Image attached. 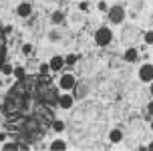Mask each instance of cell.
I'll return each instance as SVG.
<instances>
[{
    "instance_id": "6da1fadb",
    "label": "cell",
    "mask_w": 153,
    "mask_h": 151,
    "mask_svg": "<svg viewBox=\"0 0 153 151\" xmlns=\"http://www.w3.org/2000/svg\"><path fill=\"white\" fill-rule=\"evenodd\" d=\"M95 40H97V45L99 46H107L111 40H113V32L107 28V26H103L95 32Z\"/></svg>"
},
{
    "instance_id": "7a4b0ae2",
    "label": "cell",
    "mask_w": 153,
    "mask_h": 151,
    "mask_svg": "<svg viewBox=\"0 0 153 151\" xmlns=\"http://www.w3.org/2000/svg\"><path fill=\"white\" fill-rule=\"evenodd\" d=\"M139 79L143 83H151L153 81V65H143L139 68Z\"/></svg>"
},
{
    "instance_id": "3957f363",
    "label": "cell",
    "mask_w": 153,
    "mask_h": 151,
    "mask_svg": "<svg viewBox=\"0 0 153 151\" xmlns=\"http://www.w3.org/2000/svg\"><path fill=\"white\" fill-rule=\"evenodd\" d=\"M123 16H125V10H123L121 6H113L111 10H109V20L115 24H119L123 20Z\"/></svg>"
},
{
    "instance_id": "277c9868",
    "label": "cell",
    "mask_w": 153,
    "mask_h": 151,
    "mask_svg": "<svg viewBox=\"0 0 153 151\" xmlns=\"http://www.w3.org/2000/svg\"><path fill=\"white\" fill-rule=\"evenodd\" d=\"M59 85H61V89H65V91H69V89H73L75 87V77L73 75H62L61 77V81H59Z\"/></svg>"
},
{
    "instance_id": "5b68a950",
    "label": "cell",
    "mask_w": 153,
    "mask_h": 151,
    "mask_svg": "<svg viewBox=\"0 0 153 151\" xmlns=\"http://www.w3.org/2000/svg\"><path fill=\"white\" fill-rule=\"evenodd\" d=\"M48 65H51V71H61L67 62H65V57H53Z\"/></svg>"
},
{
    "instance_id": "8992f818",
    "label": "cell",
    "mask_w": 153,
    "mask_h": 151,
    "mask_svg": "<svg viewBox=\"0 0 153 151\" xmlns=\"http://www.w3.org/2000/svg\"><path fill=\"white\" fill-rule=\"evenodd\" d=\"M73 103H75V97H73V95H62V97L59 99V105H61L62 109H71Z\"/></svg>"
},
{
    "instance_id": "52a82bcc",
    "label": "cell",
    "mask_w": 153,
    "mask_h": 151,
    "mask_svg": "<svg viewBox=\"0 0 153 151\" xmlns=\"http://www.w3.org/2000/svg\"><path fill=\"white\" fill-rule=\"evenodd\" d=\"M30 12H32V6L28 2H22V4L18 6V14L20 16H30Z\"/></svg>"
},
{
    "instance_id": "ba28073f",
    "label": "cell",
    "mask_w": 153,
    "mask_h": 151,
    "mask_svg": "<svg viewBox=\"0 0 153 151\" xmlns=\"http://www.w3.org/2000/svg\"><path fill=\"white\" fill-rule=\"evenodd\" d=\"M51 149L53 151H59V149H67V143H65V141H62V139H56V141H53V143H51Z\"/></svg>"
},
{
    "instance_id": "9c48e42d",
    "label": "cell",
    "mask_w": 153,
    "mask_h": 151,
    "mask_svg": "<svg viewBox=\"0 0 153 151\" xmlns=\"http://www.w3.org/2000/svg\"><path fill=\"white\" fill-rule=\"evenodd\" d=\"M109 139H111L113 143H119V141L123 139V133L119 131V129H113V131H111V135H109Z\"/></svg>"
},
{
    "instance_id": "30bf717a",
    "label": "cell",
    "mask_w": 153,
    "mask_h": 151,
    "mask_svg": "<svg viewBox=\"0 0 153 151\" xmlns=\"http://www.w3.org/2000/svg\"><path fill=\"white\" fill-rule=\"evenodd\" d=\"M125 60H131V62L137 60V51H135V48H129V51L125 53Z\"/></svg>"
},
{
    "instance_id": "8fae6325",
    "label": "cell",
    "mask_w": 153,
    "mask_h": 151,
    "mask_svg": "<svg viewBox=\"0 0 153 151\" xmlns=\"http://www.w3.org/2000/svg\"><path fill=\"white\" fill-rule=\"evenodd\" d=\"M53 127H54V131H59V133H61L62 129H65V123H62V121H54Z\"/></svg>"
},
{
    "instance_id": "7c38bea8",
    "label": "cell",
    "mask_w": 153,
    "mask_h": 151,
    "mask_svg": "<svg viewBox=\"0 0 153 151\" xmlns=\"http://www.w3.org/2000/svg\"><path fill=\"white\" fill-rule=\"evenodd\" d=\"M145 42H147V45H153V30L145 32Z\"/></svg>"
},
{
    "instance_id": "4fadbf2b",
    "label": "cell",
    "mask_w": 153,
    "mask_h": 151,
    "mask_svg": "<svg viewBox=\"0 0 153 151\" xmlns=\"http://www.w3.org/2000/svg\"><path fill=\"white\" fill-rule=\"evenodd\" d=\"M65 62H67V65H75V62H76V57H75V54H69V57L65 59Z\"/></svg>"
},
{
    "instance_id": "5bb4252c",
    "label": "cell",
    "mask_w": 153,
    "mask_h": 151,
    "mask_svg": "<svg viewBox=\"0 0 153 151\" xmlns=\"http://www.w3.org/2000/svg\"><path fill=\"white\" fill-rule=\"evenodd\" d=\"M53 22H62V14L61 12H54L53 14Z\"/></svg>"
},
{
    "instance_id": "9a60e30c",
    "label": "cell",
    "mask_w": 153,
    "mask_h": 151,
    "mask_svg": "<svg viewBox=\"0 0 153 151\" xmlns=\"http://www.w3.org/2000/svg\"><path fill=\"white\" fill-rule=\"evenodd\" d=\"M48 71H51V65H48V62H46V65H40V73H42V75H46Z\"/></svg>"
},
{
    "instance_id": "2e32d148",
    "label": "cell",
    "mask_w": 153,
    "mask_h": 151,
    "mask_svg": "<svg viewBox=\"0 0 153 151\" xmlns=\"http://www.w3.org/2000/svg\"><path fill=\"white\" fill-rule=\"evenodd\" d=\"M22 53H24V54H30V53H32V46H30V45H24V46H22Z\"/></svg>"
},
{
    "instance_id": "e0dca14e",
    "label": "cell",
    "mask_w": 153,
    "mask_h": 151,
    "mask_svg": "<svg viewBox=\"0 0 153 151\" xmlns=\"http://www.w3.org/2000/svg\"><path fill=\"white\" fill-rule=\"evenodd\" d=\"M147 111H149V115H151V117H153V101H151V103H149V105H147Z\"/></svg>"
},
{
    "instance_id": "ac0fdd59",
    "label": "cell",
    "mask_w": 153,
    "mask_h": 151,
    "mask_svg": "<svg viewBox=\"0 0 153 151\" xmlns=\"http://www.w3.org/2000/svg\"><path fill=\"white\" fill-rule=\"evenodd\" d=\"M99 10H107V2H99Z\"/></svg>"
},
{
    "instance_id": "d6986e66",
    "label": "cell",
    "mask_w": 153,
    "mask_h": 151,
    "mask_svg": "<svg viewBox=\"0 0 153 151\" xmlns=\"http://www.w3.org/2000/svg\"><path fill=\"white\" fill-rule=\"evenodd\" d=\"M147 149H149V151H153V143H149V147H147Z\"/></svg>"
},
{
    "instance_id": "ffe728a7",
    "label": "cell",
    "mask_w": 153,
    "mask_h": 151,
    "mask_svg": "<svg viewBox=\"0 0 153 151\" xmlns=\"http://www.w3.org/2000/svg\"><path fill=\"white\" fill-rule=\"evenodd\" d=\"M149 91H151V95H153V81H151V87H149Z\"/></svg>"
},
{
    "instance_id": "44dd1931",
    "label": "cell",
    "mask_w": 153,
    "mask_h": 151,
    "mask_svg": "<svg viewBox=\"0 0 153 151\" xmlns=\"http://www.w3.org/2000/svg\"><path fill=\"white\" fill-rule=\"evenodd\" d=\"M151 131H153V121H151Z\"/></svg>"
}]
</instances>
